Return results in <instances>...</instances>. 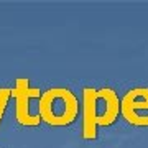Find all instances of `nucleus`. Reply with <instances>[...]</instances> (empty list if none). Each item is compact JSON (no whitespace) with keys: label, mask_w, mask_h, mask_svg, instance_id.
<instances>
[{"label":"nucleus","mask_w":148,"mask_h":148,"mask_svg":"<svg viewBox=\"0 0 148 148\" xmlns=\"http://www.w3.org/2000/svg\"><path fill=\"white\" fill-rule=\"evenodd\" d=\"M38 114L49 127H69L79 115V99L68 87H49L41 92Z\"/></svg>","instance_id":"1"},{"label":"nucleus","mask_w":148,"mask_h":148,"mask_svg":"<svg viewBox=\"0 0 148 148\" xmlns=\"http://www.w3.org/2000/svg\"><path fill=\"white\" fill-rule=\"evenodd\" d=\"M94 109H95V122L97 127H110L112 123L120 115V99L114 89L110 87H102L95 89V99H94Z\"/></svg>","instance_id":"4"},{"label":"nucleus","mask_w":148,"mask_h":148,"mask_svg":"<svg viewBox=\"0 0 148 148\" xmlns=\"http://www.w3.org/2000/svg\"><path fill=\"white\" fill-rule=\"evenodd\" d=\"M95 89L84 87L82 89V137L84 140L94 142L97 138V122H95V109H94Z\"/></svg>","instance_id":"5"},{"label":"nucleus","mask_w":148,"mask_h":148,"mask_svg":"<svg viewBox=\"0 0 148 148\" xmlns=\"http://www.w3.org/2000/svg\"><path fill=\"white\" fill-rule=\"evenodd\" d=\"M12 89V99L15 102V119L21 127L35 128L41 123L38 110L33 109V102L40 101L41 90L33 87L28 77H18Z\"/></svg>","instance_id":"2"},{"label":"nucleus","mask_w":148,"mask_h":148,"mask_svg":"<svg viewBox=\"0 0 148 148\" xmlns=\"http://www.w3.org/2000/svg\"><path fill=\"white\" fill-rule=\"evenodd\" d=\"M120 115L133 127L148 128V87H133L123 94Z\"/></svg>","instance_id":"3"},{"label":"nucleus","mask_w":148,"mask_h":148,"mask_svg":"<svg viewBox=\"0 0 148 148\" xmlns=\"http://www.w3.org/2000/svg\"><path fill=\"white\" fill-rule=\"evenodd\" d=\"M12 99V89L10 87H0V123H2V119L5 115L7 106Z\"/></svg>","instance_id":"6"}]
</instances>
